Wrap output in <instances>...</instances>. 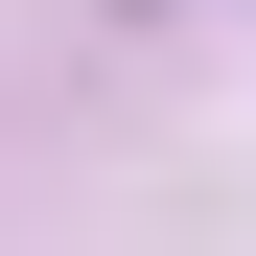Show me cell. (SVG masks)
<instances>
[{"label": "cell", "instance_id": "cell-1", "mask_svg": "<svg viewBox=\"0 0 256 256\" xmlns=\"http://www.w3.org/2000/svg\"><path fill=\"white\" fill-rule=\"evenodd\" d=\"M116 24H186V0H116Z\"/></svg>", "mask_w": 256, "mask_h": 256}]
</instances>
